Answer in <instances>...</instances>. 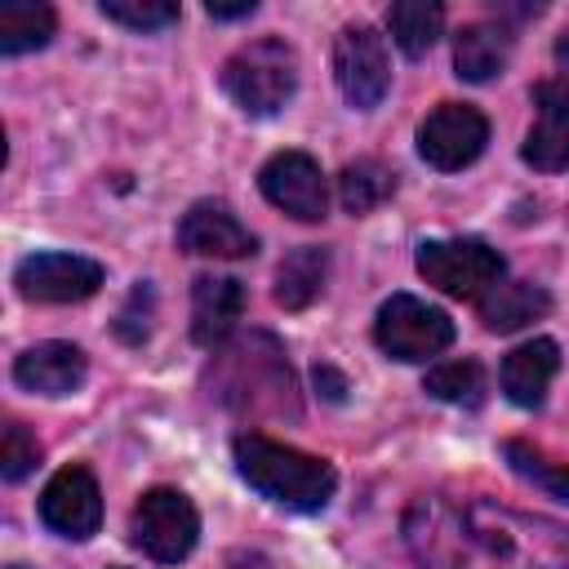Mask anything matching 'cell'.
Masks as SVG:
<instances>
[{"mask_svg": "<svg viewBox=\"0 0 569 569\" xmlns=\"http://www.w3.org/2000/svg\"><path fill=\"white\" fill-rule=\"evenodd\" d=\"M222 93L244 116H276L298 93V53L280 36H258L222 62Z\"/></svg>", "mask_w": 569, "mask_h": 569, "instance_id": "cell-4", "label": "cell"}, {"mask_svg": "<svg viewBox=\"0 0 569 569\" xmlns=\"http://www.w3.org/2000/svg\"><path fill=\"white\" fill-rule=\"evenodd\" d=\"M107 22H120L129 31H164L178 22V4L173 0H102L98 4Z\"/></svg>", "mask_w": 569, "mask_h": 569, "instance_id": "cell-26", "label": "cell"}, {"mask_svg": "<svg viewBox=\"0 0 569 569\" xmlns=\"http://www.w3.org/2000/svg\"><path fill=\"white\" fill-rule=\"evenodd\" d=\"M178 249L196 258H249L258 240L222 200H196L178 222Z\"/></svg>", "mask_w": 569, "mask_h": 569, "instance_id": "cell-14", "label": "cell"}, {"mask_svg": "<svg viewBox=\"0 0 569 569\" xmlns=\"http://www.w3.org/2000/svg\"><path fill=\"white\" fill-rule=\"evenodd\" d=\"M387 31L405 58H422L445 31V9L436 0H396L387 9Z\"/></svg>", "mask_w": 569, "mask_h": 569, "instance_id": "cell-21", "label": "cell"}, {"mask_svg": "<svg viewBox=\"0 0 569 569\" xmlns=\"http://www.w3.org/2000/svg\"><path fill=\"white\" fill-rule=\"evenodd\" d=\"M258 187L262 196L298 218V222H320L325 209H329V187H325V173L320 164L307 156V151H276L262 169H258Z\"/></svg>", "mask_w": 569, "mask_h": 569, "instance_id": "cell-12", "label": "cell"}, {"mask_svg": "<svg viewBox=\"0 0 569 569\" xmlns=\"http://www.w3.org/2000/svg\"><path fill=\"white\" fill-rule=\"evenodd\" d=\"M373 342L391 356V360H405V365H418V360H431L440 356L449 342H453V320L413 298V293H391L382 307H378V320H373Z\"/></svg>", "mask_w": 569, "mask_h": 569, "instance_id": "cell-7", "label": "cell"}, {"mask_svg": "<svg viewBox=\"0 0 569 569\" xmlns=\"http://www.w3.org/2000/svg\"><path fill=\"white\" fill-rule=\"evenodd\" d=\"M231 458H236L240 480L253 493H262L276 507H289V511H325L338 489V471L325 458L280 445L262 431H240L231 440Z\"/></svg>", "mask_w": 569, "mask_h": 569, "instance_id": "cell-2", "label": "cell"}, {"mask_svg": "<svg viewBox=\"0 0 569 569\" xmlns=\"http://www.w3.org/2000/svg\"><path fill=\"white\" fill-rule=\"evenodd\" d=\"M196 538H200V516L191 507L187 493L178 489H147L129 516V542L160 560V565H178L196 551Z\"/></svg>", "mask_w": 569, "mask_h": 569, "instance_id": "cell-6", "label": "cell"}, {"mask_svg": "<svg viewBox=\"0 0 569 569\" xmlns=\"http://www.w3.org/2000/svg\"><path fill=\"white\" fill-rule=\"evenodd\" d=\"M520 156L538 173L569 169V76H551L533 84V124L525 133Z\"/></svg>", "mask_w": 569, "mask_h": 569, "instance_id": "cell-13", "label": "cell"}, {"mask_svg": "<svg viewBox=\"0 0 569 569\" xmlns=\"http://www.w3.org/2000/svg\"><path fill=\"white\" fill-rule=\"evenodd\" d=\"M40 520L58 538H76V542L93 538L102 525V493H98L93 471L80 462L53 471L49 485L40 489Z\"/></svg>", "mask_w": 569, "mask_h": 569, "instance_id": "cell-11", "label": "cell"}, {"mask_svg": "<svg viewBox=\"0 0 569 569\" xmlns=\"http://www.w3.org/2000/svg\"><path fill=\"white\" fill-rule=\"evenodd\" d=\"M556 62H560V67L569 71V27H565V31L556 36Z\"/></svg>", "mask_w": 569, "mask_h": 569, "instance_id": "cell-31", "label": "cell"}, {"mask_svg": "<svg viewBox=\"0 0 569 569\" xmlns=\"http://www.w3.org/2000/svg\"><path fill=\"white\" fill-rule=\"evenodd\" d=\"M311 378H316V391H320L325 400H333V405H342V400H347V378H342L333 365H316V373H311Z\"/></svg>", "mask_w": 569, "mask_h": 569, "instance_id": "cell-29", "label": "cell"}, {"mask_svg": "<svg viewBox=\"0 0 569 569\" xmlns=\"http://www.w3.org/2000/svg\"><path fill=\"white\" fill-rule=\"evenodd\" d=\"M502 458H507V467H511L516 476H525L529 485H538V489H547L551 498H565V502H569V462L542 453V449L529 445V440H507V445H502Z\"/></svg>", "mask_w": 569, "mask_h": 569, "instance_id": "cell-25", "label": "cell"}, {"mask_svg": "<svg viewBox=\"0 0 569 569\" xmlns=\"http://www.w3.org/2000/svg\"><path fill=\"white\" fill-rule=\"evenodd\" d=\"M422 391L431 400H445V405H480L485 400V369L471 356L467 360H445V365L427 369Z\"/></svg>", "mask_w": 569, "mask_h": 569, "instance_id": "cell-24", "label": "cell"}, {"mask_svg": "<svg viewBox=\"0 0 569 569\" xmlns=\"http://www.w3.org/2000/svg\"><path fill=\"white\" fill-rule=\"evenodd\" d=\"M391 191H396V173L382 160H373V156H360V160L342 164V173H338V204L347 213H369Z\"/></svg>", "mask_w": 569, "mask_h": 569, "instance_id": "cell-23", "label": "cell"}, {"mask_svg": "<svg viewBox=\"0 0 569 569\" xmlns=\"http://www.w3.org/2000/svg\"><path fill=\"white\" fill-rule=\"evenodd\" d=\"M36 462H40V440H36L18 418H9V422H4V440H0V476H4L9 485H18L22 476L36 471Z\"/></svg>", "mask_w": 569, "mask_h": 569, "instance_id": "cell-27", "label": "cell"}, {"mask_svg": "<svg viewBox=\"0 0 569 569\" xmlns=\"http://www.w3.org/2000/svg\"><path fill=\"white\" fill-rule=\"evenodd\" d=\"M418 276L427 284H436L449 298H485L502 276L507 262L502 253L480 240V236H458V240H422L418 244Z\"/></svg>", "mask_w": 569, "mask_h": 569, "instance_id": "cell-5", "label": "cell"}, {"mask_svg": "<svg viewBox=\"0 0 569 569\" xmlns=\"http://www.w3.org/2000/svg\"><path fill=\"white\" fill-rule=\"evenodd\" d=\"M9 569H22V565H9Z\"/></svg>", "mask_w": 569, "mask_h": 569, "instance_id": "cell-32", "label": "cell"}, {"mask_svg": "<svg viewBox=\"0 0 569 569\" xmlns=\"http://www.w3.org/2000/svg\"><path fill=\"white\" fill-rule=\"evenodd\" d=\"M333 80L356 111H373L391 89L387 40L369 22H347L333 40Z\"/></svg>", "mask_w": 569, "mask_h": 569, "instance_id": "cell-8", "label": "cell"}, {"mask_svg": "<svg viewBox=\"0 0 569 569\" xmlns=\"http://www.w3.org/2000/svg\"><path fill=\"white\" fill-rule=\"evenodd\" d=\"M213 396L249 418H298V387L293 369L271 333H249L227 347H218V373Z\"/></svg>", "mask_w": 569, "mask_h": 569, "instance_id": "cell-3", "label": "cell"}, {"mask_svg": "<svg viewBox=\"0 0 569 569\" xmlns=\"http://www.w3.org/2000/svg\"><path fill=\"white\" fill-rule=\"evenodd\" d=\"M325 280H329V253L320 244H302V249L280 258L271 293H276V302L284 311H302L325 293Z\"/></svg>", "mask_w": 569, "mask_h": 569, "instance_id": "cell-20", "label": "cell"}, {"mask_svg": "<svg viewBox=\"0 0 569 569\" xmlns=\"http://www.w3.org/2000/svg\"><path fill=\"white\" fill-rule=\"evenodd\" d=\"M244 311V284L236 276H200L191 284V338L200 347H227Z\"/></svg>", "mask_w": 569, "mask_h": 569, "instance_id": "cell-16", "label": "cell"}, {"mask_svg": "<svg viewBox=\"0 0 569 569\" xmlns=\"http://www.w3.org/2000/svg\"><path fill=\"white\" fill-rule=\"evenodd\" d=\"M89 378V360L76 342H36L13 360V382L36 396H71Z\"/></svg>", "mask_w": 569, "mask_h": 569, "instance_id": "cell-15", "label": "cell"}, {"mask_svg": "<svg viewBox=\"0 0 569 569\" xmlns=\"http://www.w3.org/2000/svg\"><path fill=\"white\" fill-rule=\"evenodd\" d=\"M511 62V31L502 22H467L453 36V76L467 84H489Z\"/></svg>", "mask_w": 569, "mask_h": 569, "instance_id": "cell-18", "label": "cell"}, {"mask_svg": "<svg viewBox=\"0 0 569 569\" xmlns=\"http://www.w3.org/2000/svg\"><path fill=\"white\" fill-rule=\"evenodd\" d=\"M400 533L422 569H569V525L493 498L422 493Z\"/></svg>", "mask_w": 569, "mask_h": 569, "instance_id": "cell-1", "label": "cell"}, {"mask_svg": "<svg viewBox=\"0 0 569 569\" xmlns=\"http://www.w3.org/2000/svg\"><path fill=\"white\" fill-rule=\"evenodd\" d=\"M53 27H58V13L49 4L9 0V4H0V53L18 58L31 49H44L53 40Z\"/></svg>", "mask_w": 569, "mask_h": 569, "instance_id": "cell-22", "label": "cell"}, {"mask_svg": "<svg viewBox=\"0 0 569 569\" xmlns=\"http://www.w3.org/2000/svg\"><path fill=\"white\" fill-rule=\"evenodd\" d=\"M547 311H551V293L529 280H498L480 298V325L489 333H516V329L542 320Z\"/></svg>", "mask_w": 569, "mask_h": 569, "instance_id": "cell-19", "label": "cell"}, {"mask_svg": "<svg viewBox=\"0 0 569 569\" xmlns=\"http://www.w3.org/2000/svg\"><path fill=\"white\" fill-rule=\"evenodd\" d=\"M253 9H258L253 0H240V4H213V0H209V4H204V13H209V18H218V22H231V18H249Z\"/></svg>", "mask_w": 569, "mask_h": 569, "instance_id": "cell-30", "label": "cell"}, {"mask_svg": "<svg viewBox=\"0 0 569 569\" xmlns=\"http://www.w3.org/2000/svg\"><path fill=\"white\" fill-rule=\"evenodd\" d=\"M556 369H560V347L551 338H529V342H520L516 351L502 356V373H498L502 396L520 409H538Z\"/></svg>", "mask_w": 569, "mask_h": 569, "instance_id": "cell-17", "label": "cell"}, {"mask_svg": "<svg viewBox=\"0 0 569 569\" xmlns=\"http://www.w3.org/2000/svg\"><path fill=\"white\" fill-rule=\"evenodd\" d=\"M151 316H156V293H151L147 280H138L133 293H129V302H124L120 316H116V338L129 342V347L147 342V333H151Z\"/></svg>", "mask_w": 569, "mask_h": 569, "instance_id": "cell-28", "label": "cell"}, {"mask_svg": "<svg viewBox=\"0 0 569 569\" xmlns=\"http://www.w3.org/2000/svg\"><path fill=\"white\" fill-rule=\"evenodd\" d=\"M13 284L27 302L62 307V302H84L102 289V262L80 258V253H27L13 267Z\"/></svg>", "mask_w": 569, "mask_h": 569, "instance_id": "cell-10", "label": "cell"}, {"mask_svg": "<svg viewBox=\"0 0 569 569\" xmlns=\"http://www.w3.org/2000/svg\"><path fill=\"white\" fill-rule=\"evenodd\" d=\"M485 142H489V120L471 102H440L418 124V156L440 173L476 164Z\"/></svg>", "mask_w": 569, "mask_h": 569, "instance_id": "cell-9", "label": "cell"}]
</instances>
